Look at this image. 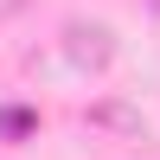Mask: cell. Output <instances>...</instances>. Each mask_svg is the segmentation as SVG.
Listing matches in <instances>:
<instances>
[{
    "label": "cell",
    "mask_w": 160,
    "mask_h": 160,
    "mask_svg": "<svg viewBox=\"0 0 160 160\" xmlns=\"http://www.w3.org/2000/svg\"><path fill=\"white\" fill-rule=\"evenodd\" d=\"M0 128H7V135H32V109H7Z\"/></svg>",
    "instance_id": "6da1fadb"
}]
</instances>
